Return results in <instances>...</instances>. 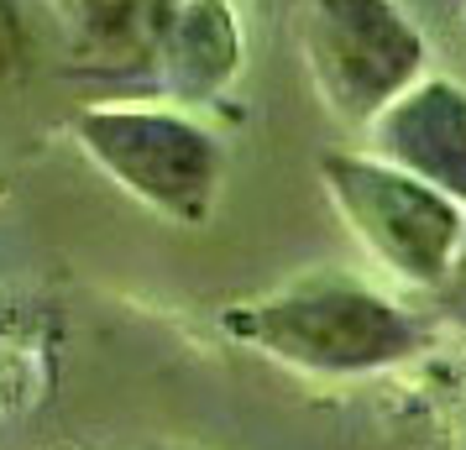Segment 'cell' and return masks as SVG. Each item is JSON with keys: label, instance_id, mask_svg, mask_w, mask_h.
Here are the masks:
<instances>
[{"label": "cell", "instance_id": "cell-4", "mask_svg": "<svg viewBox=\"0 0 466 450\" xmlns=\"http://www.w3.org/2000/svg\"><path fill=\"white\" fill-rule=\"evenodd\" d=\"M304 43L319 95L351 126H372V115L424 74V37L399 0H309Z\"/></svg>", "mask_w": 466, "mask_h": 450}, {"label": "cell", "instance_id": "cell-3", "mask_svg": "<svg viewBox=\"0 0 466 450\" xmlns=\"http://www.w3.org/2000/svg\"><path fill=\"white\" fill-rule=\"evenodd\" d=\"M74 142L95 168L116 178L131 199L168 215L178 225H205L220 194V142L199 121L163 105H85Z\"/></svg>", "mask_w": 466, "mask_h": 450}, {"label": "cell", "instance_id": "cell-8", "mask_svg": "<svg viewBox=\"0 0 466 450\" xmlns=\"http://www.w3.org/2000/svg\"><path fill=\"white\" fill-rule=\"evenodd\" d=\"M451 283H461V294H466V252H461V262H456V278Z\"/></svg>", "mask_w": 466, "mask_h": 450}, {"label": "cell", "instance_id": "cell-5", "mask_svg": "<svg viewBox=\"0 0 466 450\" xmlns=\"http://www.w3.org/2000/svg\"><path fill=\"white\" fill-rule=\"evenodd\" d=\"M372 152L393 168L466 205V85L445 74H420L399 100L372 115Z\"/></svg>", "mask_w": 466, "mask_h": 450}, {"label": "cell", "instance_id": "cell-6", "mask_svg": "<svg viewBox=\"0 0 466 450\" xmlns=\"http://www.w3.org/2000/svg\"><path fill=\"white\" fill-rule=\"evenodd\" d=\"M236 26L220 0H168L163 22L152 32V85L173 100H199L231 79L236 68Z\"/></svg>", "mask_w": 466, "mask_h": 450}, {"label": "cell", "instance_id": "cell-7", "mask_svg": "<svg viewBox=\"0 0 466 450\" xmlns=\"http://www.w3.org/2000/svg\"><path fill=\"white\" fill-rule=\"evenodd\" d=\"M26 53H32V32H26L22 0H0V95L22 79Z\"/></svg>", "mask_w": 466, "mask_h": 450}, {"label": "cell", "instance_id": "cell-1", "mask_svg": "<svg viewBox=\"0 0 466 450\" xmlns=\"http://www.w3.org/2000/svg\"><path fill=\"white\" fill-rule=\"evenodd\" d=\"M231 341L309 377H367L409 362L424 345V320L351 273H304L252 304L220 315Z\"/></svg>", "mask_w": 466, "mask_h": 450}, {"label": "cell", "instance_id": "cell-2", "mask_svg": "<svg viewBox=\"0 0 466 450\" xmlns=\"http://www.w3.org/2000/svg\"><path fill=\"white\" fill-rule=\"evenodd\" d=\"M319 178L351 236L409 288H445L466 252V205L378 152H325Z\"/></svg>", "mask_w": 466, "mask_h": 450}]
</instances>
